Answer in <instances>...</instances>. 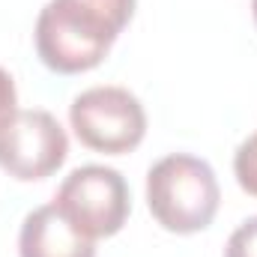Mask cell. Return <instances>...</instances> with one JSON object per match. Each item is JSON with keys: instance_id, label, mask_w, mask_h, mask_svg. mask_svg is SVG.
<instances>
[{"instance_id": "cell-1", "label": "cell", "mask_w": 257, "mask_h": 257, "mask_svg": "<svg viewBox=\"0 0 257 257\" xmlns=\"http://www.w3.org/2000/svg\"><path fill=\"white\" fill-rule=\"evenodd\" d=\"M138 0H48L36 18V54L51 72L81 75L108 57Z\"/></svg>"}, {"instance_id": "cell-2", "label": "cell", "mask_w": 257, "mask_h": 257, "mask_svg": "<svg viewBox=\"0 0 257 257\" xmlns=\"http://www.w3.org/2000/svg\"><path fill=\"white\" fill-rule=\"evenodd\" d=\"M147 206L168 233H200L221 206L218 177L192 153H171L147 171Z\"/></svg>"}, {"instance_id": "cell-3", "label": "cell", "mask_w": 257, "mask_h": 257, "mask_svg": "<svg viewBox=\"0 0 257 257\" xmlns=\"http://www.w3.org/2000/svg\"><path fill=\"white\" fill-rule=\"evenodd\" d=\"M57 212L90 239H108L123 230L132 212L126 177L108 165L75 168L54 192Z\"/></svg>"}, {"instance_id": "cell-4", "label": "cell", "mask_w": 257, "mask_h": 257, "mask_svg": "<svg viewBox=\"0 0 257 257\" xmlns=\"http://www.w3.org/2000/svg\"><path fill=\"white\" fill-rule=\"evenodd\" d=\"M69 126L75 138L105 156H126L147 135V111L126 87H90L69 105Z\"/></svg>"}, {"instance_id": "cell-5", "label": "cell", "mask_w": 257, "mask_h": 257, "mask_svg": "<svg viewBox=\"0 0 257 257\" xmlns=\"http://www.w3.org/2000/svg\"><path fill=\"white\" fill-rule=\"evenodd\" d=\"M66 156V128L42 108H18L0 128V168L21 183H36L57 174Z\"/></svg>"}, {"instance_id": "cell-6", "label": "cell", "mask_w": 257, "mask_h": 257, "mask_svg": "<svg viewBox=\"0 0 257 257\" xmlns=\"http://www.w3.org/2000/svg\"><path fill=\"white\" fill-rule=\"evenodd\" d=\"M18 257H96V239L75 230L54 203H45L24 215Z\"/></svg>"}, {"instance_id": "cell-7", "label": "cell", "mask_w": 257, "mask_h": 257, "mask_svg": "<svg viewBox=\"0 0 257 257\" xmlns=\"http://www.w3.org/2000/svg\"><path fill=\"white\" fill-rule=\"evenodd\" d=\"M233 177L245 194L257 197V132L248 135L233 153Z\"/></svg>"}, {"instance_id": "cell-8", "label": "cell", "mask_w": 257, "mask_h": 257, "mask_svg": "<svg viewBox=\"0 0 257 257\" xmlns=\"http://www.w3.org/2000/svg\"><path fill=\"white\" fill-rule=\"evenodd\" d=\"M224 257H257V215L245 218L227 239Z\"/></svg>"}, {"instance_id": "cell-9", "label": "cell", "mask_w": 257, "mask_h": 257, "mask_svg": "<svg viewBox=\"0 0 257 257\" xmlns=\"http://www.w3.org/2000/svg\"><path fill=\"white\" fill-rule=\"evenodd\" d=\"M15 111H18V90H15L12 75L0 66V128L12 120Z\"/></svg>"}, {"instance_id": "cell-10", "label": "cell", "mask_w": 257, "mask_h": 257, "mask_svg": "<svg viewBox=\"0 0 257 257\" xmlns=\"http://www.w3.org/2000/svg\"><path fill=\"white\" fill-rule=\"evenodd\" d=\"M251 12H254V24H257V0H251Z\"/></svg>"}]
</instances>
